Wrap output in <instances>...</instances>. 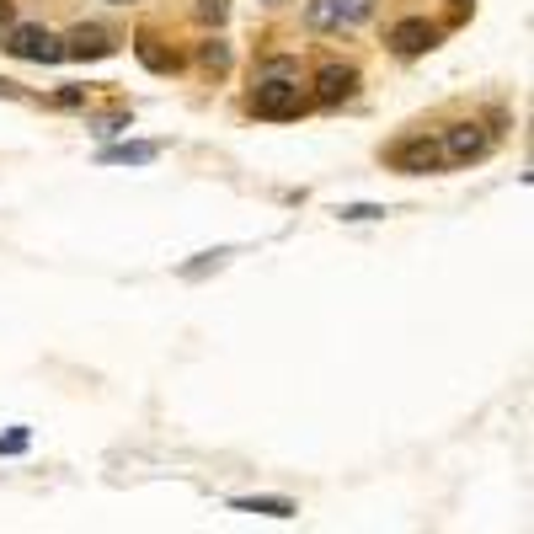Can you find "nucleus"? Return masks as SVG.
Wrapping results in <instances>:
<instances>
[{
	"label": "nucleus",
	"mask_w": 534,
	"mask_h": 534,
	"mask_svg": "<svg viewBox=\"0 0 534 534\" xmlns=\"http://www.w3.org/2000/svg\"><path fill=\"white\" fill-rule=\"evenodd\" d=\"M123 129H129V118H102V123H97V139H113V134H123Z\"/></svg>",
	"instance_id": "obj_18"
},
{
	"label": "nucleus",
	"mask_w": 534,
	"mask_h": 534,
	"mask_svg": "<svg viewBox=\"0 0 534 534\" xmlns=\"http://www.w3.org/2000/svg\"><path fill=\"white\" fill-rule=\"evenodd\" d=\"M6 49L17 59H33V65H59V59H65V43H59L49 27H17V33L6 38Z\"/></svg>",
	"instance_id": "obj_3"
},
{
	"label": "nucleus",
	"mask_w": 534,
	"mask_h": 534,
	"mask_svg": "<svg viewBox=\"0 0 534 534\" xmlns=\"http://www.w3.org/2000/svg\"><path fill=\"white\" fill-rule=\"evenodd\" d=\"M257 86H300V59L289 54H273L257 65Z\"/></svg>",
	"instance_id": "obj_8"
},
{
	"label": "nucleus",
	"mask_w": 534,
	"mask_h": 534,
	"mask_svg": "<svg viewBox=\"0 0 534 534\" xmlns=\"http://www.w3.org/2000/svg\"><path fill=\"white\" fill-rule=\"evenodd\" d=\"M155 155H161V145H102L97 161L102 166H150Z\"/></svg>",
	"instance_id": "obj_9"
},
{
	"label": "nucleus",
	"mask_w": 534,
	"mask_h": 534,
	"mask_svg": "<svg viewBox=\"0 0 534 534\" xmlns=\"http://www.w3.org/2000/svg\"><path fill=\"white\" fill-rule=\"evenodd\" d=\"M198 17L219 27V22H225V17H230V0H198Z\"/></svg>",
	"instance_id": "obj_16"
},
{
	"label": "nucleus",
	"mask_w": 534,
	"mask_h": 534,
	"mask_svg": "<svg viewBox=\"0 0 534 534\" xmlns=\"http://www.w3.org/2000/svg\"><path fill=\"white\" fill-rule=\"evenodd\" d=\"M59 43H65V59H107V54H113L118 49V43H113V33H107V27H75V33L70 38H59Z\"/></svg>",
	"instance_id": "obj_6"
},
{
	"label": "nucleus",
	"mask_w": 534,
	"mask_h": 534,
	"mask_svg": "<svg viewBox=\"0 0 534 534\" xmlns=\"http://www.w3.org/2000/svg\"><path fill=\"white\" fill-rule=\"evenodd\" d=\"M59 107H86V91L81 86H65V91H59Z\"/></svg>",
	"instance_id": "obj_19"
},
{
	"label": "nucleus",
	"mask_w": 534,
	"mask_h": 534,
	"mask_svg": "<svg viewBox=\"0 0 534 534\" xmlns=\"http://www.w3.org/2000/svg\"><path fill=\"white\" fill-rule=\"evenodd\" d=\"M438 150H444V166H465V161H481L486 150H492V129H481V123H454V129L438 139Z\"/></svg>",
	"instance_id": "obj_2"
},
{
	"label": "nucleus",
	"mask_w": 534,
	"mask_h": 534,
	"mask_svg": "<svg viewBox=\"0 0 534 534\" xmlns=\"http://www.w3.org/2000/svg\"><path fill=\"white\" fill-rule=\"evenodd\" d=\"M385 161L396 166V171H406V177H428V171L444 166V150H438V139L412 134V139H401V145H390Z\"/></svg>",
	"instance_id": "obj_1"
},
{
	"label": "nucleus",
	"mask_w": 534,
	"mask_h": 534,
	"mask_svg": "<svg viewBox=\"0 0 534 534\" xmlns=\"http://www.w3.org/2000/svg\"><path fill=\"white\" fill-rule=\"evenodd\" d=\"M305 27L310 33H342L337 0H305Z\"/></svg>",
	"instance_id": "obj_10"
},
{
	"label": "nucleus",
	"mask_w": 534,
	"mask_h": 534,
	"mask_svg": "<svg viewBox=\"0 0 534 534\" xmlns=\"http://www.w3.org/2000/svg\"><path fill=\"white\" fill-rule=\"evenodd\" d=\"M267 6H284V0H267Z\"/></svg>",
	"instance_id": "obj_23"
},
{
	"label": "nucleus",
	"mask_w": 534,
	"mask_h": 534,
	"mask_svg": "<svg viewBox=\"0 0 534 534\" xmlns=\"http://www.w3.org/2000/svg\"><path fill=\"white\" fill-rule=\"evenodd\" d=\"M107 6H134V0H107Z\"/></svg>",
	"instance_id": "obj_22"
},
{
	"label": "nucleus",
	"mask_w": 534,
	"mask_h": 534,
	"mask_svg": "<svg viewBox=\"0 0 534 534\" xmlns=\"http://www.w3.org/2000/svg\"><path fill=\"white\" fill-rule=\"evenodd\" d=\"M353 86H358V70H353V65H321V75H316V102H321V107H337V102L353 97Z\"/></svg>",
	"instance_id": "obj_7"
},
{
	"label": "nucleus",
	"mask_w": 534,
	"mask_h": 534,
	"mask_svg": "<svg viewBox=\"0 0 534 534\" xmlns=\"http://www.w3.org/2000/svg\"><path fill=\"white\" fill-rule=\"evenodd\" d=\"M454 6H470V0H454Z\"/></svg>",
	"instance_id": "obj_24"
},
{
	"label": "nucleus",
	"mask_w": 534,
	"mask_h": 534,
	"mask_svg": "<svg viewBox=\"0 0 534 534\" xmlns=\"http://www.w3.org/2000/svg\"><path fill=\"white\" fill-rule=\"evenodd\" d=\"M230 508L267 513V518H294V502H289V497H230Z\"/></svg>",
	"instance_id": "obj_11"
},
{
	"label": "nucleus",
	"mask_w": 534,
	"mask_h": 534,
	"mask_svg": "<svg viewBox=\"0 0 534 534\" xmlns=\"http://www.w3.org/2000/svg\"><path fill=\"white\" fill-rule=\"evenodd\" d=\"M300 107H305L300 86H257L251 91V113L257 118H300Z\"/></svg>",
	"instance_id": "obj_4"
},
{
	"label": "nucleus",
	"mask_w": 534,
	"mask_h": 534,
	"mask_svg": "<svg viewBox=\"0 0 534 534\" xmlns=\"http://www.w3.org/2000/svg\"><path fill=\"white\" fill-rule=\"evenodd\" d=\"M337 214H342V219H353V225H358V219H385L380 203H342Z\"/></svg>",
	"instance_id": "obj_15"
},
{
	"label": "nucleus",
	"mask_w": 534,
	"mask_h": 534,
	"mask_svg": "<svg viewBox=\"0 0 534 534\" xmlns=\"http://www.w3.org/2000/svg\"><path fill=\"white\" fill-rule=\"evenodd\" d=\"M337 17L342 27H364L374 17V0H337Z\"/></svg>",
	"instance_id": "obj_14"
},
{
	"label": "nucleus",
	"mask_w": 534,
	"mask_h": 534,
	"mask_svg": "<svg viewBox=\"0 0 534 534\" xmlns=\"http://www.w3.org/2000/svg\"><path fill=\"white\" fill-rule=\"evenodd\" d=\"M134 54H139V65L155 70V75H171V70H177V54H166L155 38H139V43H134Z\"/></svg>",
	"instance_id": "obj_12"
},
{
	"label": "nucleus",
	"mask_w": 534,
	"mask_h": 534,
	"mask_svg": "<svg viewBox=\"0 0 534 534\" xmlns=\"http://www.w3.org/2000/svg\"><path fill=\"white\" fill-rule=\"evenodd\" d=\"M22 449H27V428H17V433L0 438V454H22Z\"/></svg>",
	"instance_id": "obj_17"
},
{
	"label": "nucleus",
	"mask_w": 534,
	"mask_h": 534,
	"mask_svg": "<svg viewBox=\"0 0 534 534\" xmlns=\"http://www.w3.org/2000/svg\"><path fill=\"white\" fill-rule=\"evenodd\" d=\"M11 22V6H6V0H0V27H6Z\"/></svg>",
	"instance_id": "obj_21"
},
{
	"label": "nucleus",
	"mask_w": 534,
	"mask_h": 534,
	"mask_svg": "<svg viewBox=\"0 0 534 534\" xmlns=\"http://www.w3.org/2000/svg\"><path fill=\"white\" fill-rule=\"evenodd\" d=\"M198 65H203V70H214V75H225V70H230V43H225V38L198 43Z\"/></svg>",
	"instance_id": "obj_13"
},
{
	"label": "nucleus",
	"mask_w": 534,
	"mask_h": 534,
	"mask_svg": "<svg viewBox=\"0 0 534 534\" xmlns=\"http://www.w3.org/2000/svg\"><path fill=\"white\" fill-rule=\"evenodd\" d=\"M0 97H22V86L17 81H0Z\"/></svg>",
	"instance_id": "obj_20"
},
{
	"label": "nucleus",
	"mask_w": 534,
	"mask_h": 534,
	"mask_svg": "<svg viewBox=\"0 0 534 534\" xmlns=\"http://www.w3.org/2000/svg\"><path fill=\"white\" fill-rule=\"evenodd\" d=\"M433 43H438V27H428L422 17H406V22H396V27H390V49H396V54H406V59L428 54Z\"/></svg>",
	"instance_id": "obj_5"
}]
</instances>
